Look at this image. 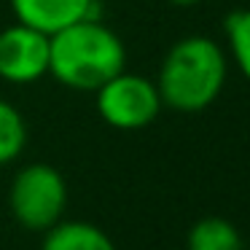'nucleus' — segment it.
<instances>
[{"label": "nucleus", "instance_id": "1", "mask_svg": "<svg viewBox=\"0 0 250 250\" xmlns=\"http://www.w3.org/2000/svg\"><path fill=\"white\" fill-rule=\"evenodd\" d=\"M229 78V54L210 35L178 38L162 57L156 89L162 105L178 113H202L218 97Z\"/></svg>", "mask_w": 250, "mask_h": 250}, {"label": "nucleus", "instance_id": "2", "mask_svg": "<svg viewBox=\"0 0 250 250\" xmlns=\"http://www.w3.org/2000/svg\"><path fill=\"white\" fill-rule=\"evenodd\" d=\"M126 70V46L103 19H81L49 35V76L73 92H97Z\"/></svg>", "mask_w": 250, "mask_h": 250}, {"label": "nucleus", "instance_id": "3", "mask_svg": "<svg viewBox=\"0 0 250 250\" xmlns=\"http://www.w3.org/2000/svg\"><path fill=\"white\" fill-rule=\"evenodd\" d=\"M8 207L19 226L30 231H49L62 221L67 207V183L51 164H24L11 180Z\"/></svg>", "mask_w": 250, "mask_h": 250}, {"label": "nucleus", "instance_id": "4", "mask_svg": "<svg viewBox=\"0 0 250 250\" xmlns=\"http://www.w3.org/2000/svg\"><path fill=\"white\" fill-rule=\"evenodd\" d=\"M100 119L121 132H137L151 126L162 113V97L151 78L121 70L94 92Z\"/></svg>", "mask_w": 250, "mask_h": 250}, {"label": "nucleus", "instance_id": "5", "mask_svg": "<svg viewBox=\"0 0 250 250\" xmlns=\"http://www.w3.org/2000/svg\"><path fill=\"white\" fill-rule=\"evenodd\" d=\"M43 76H49V35L19 22L0 30V78L22 86Z\"/></svg>", "mask_w": 250, "mask_h": 250}, {"label": "nucleus", "instance_id": "6", "mask_svg": "<svg viewBox=\"0 0 250 250\" xmlns=\"http://www.w3.org/2000/svg\"><path fill=\"white\" fill-rule=\"evenodd\" d=\"M19 24L54 35L81 19H100L97 0H8Z\"/></svg>", "mask_w": 250, "mask_h": 250}, {"label": "nucleus", "instance_id": "7", "mask_svg": "<svg viewBox=\"0 0 250 250\" xmlns=\"http://www.w3.org/2000/svg\"><path fill=\"white\" fill-rule=\"evenodd\" d=\"M41 250H116V245L94 223L60 221L46 231Z\"/></svg>", "mask_w": 250, "mask_h": 250}, {"label": "nucleus", "instance_id": "8", "mask_svg": "<svg viewBox=\"0 0 250 250\" xmlns=\"http://www.w3.org/2000/svg\"><path fill=\"white\" fill-rule=\"evenodd\" d=\"M186 245L188 250H242V237L231 221L210 215L191 226Z\"/></svg>", "mask_w": 250, "mask_h": 250}, {"label": "nucleus", "instance_id": "9", "mask_svg": "<svg viewBox=\"0 0 250 250\" xmlns=\"http://www.w3.org/2000/svg\"><path fill=\"white\" fill-rule=\"evenodd\" d=\"M24 146H27V121L17 105L0 100V164L19 159Z\"/></svg>", "mask_w": 250, "mask_h": 250}, {"label": "nucleus", "instance_id": "10", "mask_svg": "<svg viewBox=\"0 0 250 250\" xmlns=\"http://www.w3.org/2000/svg\"><path fill=\"white\" fill-rule=\"evenodd\" d=\"M223 30H226L229 57L234 60V65L239 67V73L250 83V6L229 14Z\"/></svg>", "mask_w": 250, "mask_h": 250}, {"label": "nucleus", "instance_id": "11", "mask_svg": "<svg viewBox=\"0 0 250 250\" xmlns=\"http://www.w3.org/2000/svg\"><path fill=\"white\" fill-rule=\"evenodd\" d=\"M169 6H178V8H191V6H199L202 0H167Z\"/></svg>", "mask_w": 250, "mask_h": 250}]
</instances>
